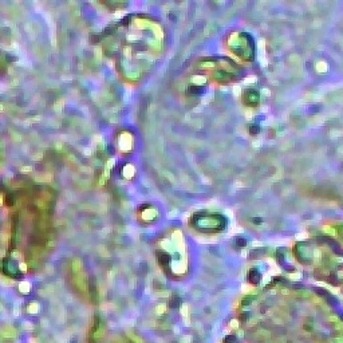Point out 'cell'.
I'll return each instance as SVG.
<instances>
[{"instance_id":"6da1fadb","label":"cell","mask_w":343,"mask_h":343,"mask_svg":"<svg viewBox=\"0 0 343 343\" xmlns=\"http://www.w3.org/2000/svg\"><path fill=\"white\" fill-rule=\"evenodd\" d=\"M193 224L196 225L197 228H201L203 225H208V224H212V227L213 225H216L217 229H221V228H224L225 225V218L218 216V214H214L213 218H212V221H208L207 220V216H196L193 220Z\"/></svg>"},{"instance_id":"7a4b0ae2","label":"cell","mask_w":343,"mask_h":343,"mask_svg":"<svg viewBox=\"0 0 343 343\" xmlns=\"http://www.w3.org/2000/svg\"><path fill=\"white\" fill-rule=\"evenodd\" d=\"M38 311H39V306L36 304V303H32V304L28 307V312H31V314H36Z\"/></svg>"},{"instance_id":"3957f363","label":"cell","mask_w":343,"mask_h":343,"mask_svg":"<svg viewBox=\"0 0 343 343\" xmlns=\"http://www.w3.org/2000/svg\"><path fill=\"white\" fill-rule=\"evenodd\" d=\"M28 288H30V284L28 283H20V290H22L23 292H28Z\"/></svg>"},{"instance_id":"277c9868","label":"cell","mask_w":343,"mask_h":343,"mask_svg":"<svg viewBox=\"0 0 343 343\" xmlns=\"http://www.w3.org/2000/svg\"><path fill=\"white\" fill-rule=\"evenodd\" d=\"M69 339H70V337H66V338H65V334H63L62 337L58 338V342H59V343H67V342H69Z\"/></svg>"},{"instance_id":"5b68a950","label":"cell","mask_w":343,"mask_h":343,"mask_svg":"<svg viewBox=\"0 0 343 343\" xmlns=\"http://www.w3.org/2000/svg\"><path fill=\"white\" fill-rule=\"evenodd\" d=\"M24 327H26V328H32L34 326H32V324H30L28 322H26V323H24Z\"/></svg>"}]
</instances>
